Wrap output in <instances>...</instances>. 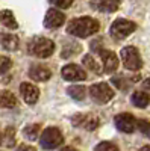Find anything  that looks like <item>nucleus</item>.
Here are the masks:
<instances>
[{
  "mask_svg": "<svg viewBox=\"0 0 150 151\" xmlns=\"http://www.w3.org/2000/svg\"><path fill=\"white\" fill-rule=\"evenodd\" d=\"M99 21L91 18V17H80V18H74L68 23L67 26V33L71 36H78V38H88L94 35L99 30Z\"/></svg>",
  "mask_w": 150,
  "mask_h": 151,
  "instance_id": "1",
  "label": "nucleus"
},
{
  "mask_svg": "<svg viewBox=\"0 0 150 151\" xmlns=\"http://www.w3.org/2000/svg\"><path fill=\"white\" fill-rule=\"evenodd\" d=\"M64 142V136L56 127H49L41 133L40 144L44 150H55Z\"/></svg>",
  "mask_w": 150,
  "mask_h": 151,
  "instance_id": "3",
  "label": "nucleus"
},
{
  "mask_svg": "<svg viewBox=\"0 0 150 151\" xmlns=\"http://www.w3.org/2000/svg\"><path fill=\"white\" fill-rule=\"evenodd\" d=\"M29 52L38 58H49L55 52V44L52 40L43 36H36L29 42Z\"/></svg>",
  "mask_w": 150,
  "mask_h": 151,
  "instance_id": "2",
  "label": "nucleus"
},
{
  "mask_svg": "<svg viewBox=\"0 0 150 151\" xmlns=\"http://www.w3.org/2000/svg\"><path fill=\"white\" fill-rule=\"evenodd\" d=\"M5 144H6V147H14L15 145V130L12 127H8L5 130Z\"/></svg>",
  "mask_w": 150,
  "mask_h": 151,
  "instance_id": "22",
  "label": "nucleus"
},
{
  "mask_svg": "<svg viewBox=\"0 0 150 151\" xmlns=\"http://www.w3.org/2000/svg\"><path fill=\"white\" fill-rule=\"evenodd\" d=\"M91 6L99 9L100 12H108V14H111V12L117 11L118 2H112V0H100V2H93Z\"/></svg>",
  "mask_w": 150,
  "mask_h": 151,
  "instance_id": "15",
  "label": "nucleus"
},
{
  "mask_svg": "<svg viewBox=\"0 0 150 151\" xmlns=\"http://www.w3.org/2000/svg\"><path fill=\"white\" fill-rule=\"evenodd\" d=\"M143 86L146 88V89H149V91H150V79H146V80L143 82Z\"/></svg>",
  "mask_w": 150,
  "mask_h": 151,
  "instance_id": "29",
  "label": "nucleus"
},
{
  "mask_svg": "<svg viewBox=\"0 0 150 151\" xmlns=\"http://www.w3.org/2000/svg\"><path fill=\"white\" fill-rule=\"evenodd\" d=\"M114 121H115L117 129L123 133H132L136 127V119L130 113H118L114 118Z\"/></svg>",
  "mask_w": 150,
  "mask_h": 151,
  "instance_id": "7",
  "label": "nucleus"
},
{
  "mask_svg": "<svg viewBox=\"0 0 150 151\" xmlns=\"http://www.w3.org/2000/svg\"><path fill=\"white\" fill-rule=\"evenodd\" d=\"M132 103L136 106V107H147L149 103H150V97L146 94V92H141V91H136L132 94Z\"/></svg>",
  "mask_w": 150,
  "mask_h": 151,
  "instance_id": "18",
  "label": "nucleus"
},
{
  "mask_svg": "<svg viewBox=\"0 0 150 151\" xmlns=\"http://www.w3.org/2000/svg\"><path fill=\"white\" fill-rule=\"evenodd\" d=\"M11 65H12L11 59L6 58V56H2V55H0V74L6 73V71L11 68Z\"/></svg>",
  "mask_w": 150,
  "mask_h": 151,
  "instance_id": "24",
  "label": "nucleus"
},
{
  "mask_svg": "<svg viewBox=\"0 0 150 151\" xmlns=\"http://www.w3.org/2000/svg\"><path fill=\"white\" fill-rule=\"evenodd\" d=\"M15 151H36L33 147H30V145H20Z\"/></svg>",
  "mask_w": 150,
  "mask_h": 151,
  "instance_id": "28",
  "label": "nucleus"
},
{
  "mask_svg": "<svg viewBox=\"0 0 150 151\" xmlns=\"http://www.w3.org/2000/svg\"><path fill=\"white\" fill-rule=\"evenodd\" d=\"M62 77L68 82H79L86 79V73L76 64H68L62 68Z\"/></svg>",
  "mask_w": 150,
  "mask_h": 151,
  "instance_id": "8",
  "label": "nucleus"
},
{
  "mask_svg": "<svg viewBox=\"0 0 150 151\" xmlns=\"http://www.w3.org/2000/svg\"><path fill=\"white\" fill-rule=\"evenodd\" d=\"M0 21L3 23V26H6L8 29H17L18 24L17 20L14 18V14L11 11H2L0 12Z\"/></svg>",
  "mask_w": 150,
  "mask_h": 151,
  "instance_id": "17",
  "label": "nucleus"
},
{
  "mask_svg": "<svg viewBox=\"0 0 150 151\" xmlns=\"http://www.w3.org/2000/svg\"><path fill=\"white\" fill-rule=\"evenodd\" d=\"M64 21H65V15L61 11L49 9L46 14V18H44V26L47 29H56V27H61L64 24Z\"/></svg>",
  "mask_w": 150,
  "mask_h": 151,
  "instance_id": "9",
  "label": "nucleus"
},
{
  "mask_svg": "<svg viewBox=\"0 0 150 151\" xmlns=\"http://www.w3.org/2000/svg\"><path fill=\"white\" fill-rule=\"evenodd\" d=\"M83 64H85V67L88 68V70H93L94 73H97V74H102L100 71V67H99V64L96 62V59L91 56V55H86V56H83Z\"/></svg>",
  "mask_w": 150,
  "mask_h": 151,
  "instance_id": "21",
  "label": "nucleus"
},
{
  "mask_svg": "<svg viewBox=\"0 0 150 151\" xmlns=\"http://www.w3.org/2000/svg\"><path fill=\"white\" fill-rule=\"evenodd\" d=\"M20 94L23 97V100L26 101L28 104H35L38 101V97H40V91L35 85H30V83H21L20 85Z\"/></svg>",
  "mask_w": 150,
  "mask_h": 151,
  "instance_id": "10",
  "label": "nucleus"
},
{
  "mask_svg": "<svg viewBox=\"0 0 150 151\" xmlns=\"http://www.w3.org/2000/svg\"><path fill=\"white\" fill-rule=\"evenodd\" d=\"M61 151H78V150H74V148H71V147H65V148H62Z\"/></svg>",
  "mask_w": 150,
  "mask_h": 151,
  "instance_id": "30",
  "label": "nucleus"
},
{
  "mask_svg": "<svg viewBox=\"0 0 150 151\" xmlns=\"http://www.w3.org/2000/svg\"><path fill=\"white\" fill-rule=\"evenodd\" d=\"M136 125H138L140 132H141L144 136L150 137V122H149V121H146V119H140V121H136Z\"/></svg>",
  "mask_w": 150,
  "mask_h": 151,
  "instance_id": "23",
  "label": "nucleus"
},
{
  "mask_svg": "<svg viewBox=\"0 0 150 151\" xmlns=\"http://www.w3.org/2000/svg\"><path fill=\"white\" fill-rule=\"evenodd\" d=\"M29 77L36 82H44L52 77V71L44 65H32L29 70Z\"/></svg>",
  "mask_w": 150,
  "mask_h": 151,
  "instance_id": "13",
  "label": "nucleus"
},
{
  "mask_svg": "<svg viewBox=\"0 0 150 151\" xmlns=\"http://www.w3.org/2000/svg\"><path fill=\"white\" fill-rule=\"evenodd\" d=\"M143 151H150V147H144V148H143Z\"/></svg>",
  "mask_w": 150,
  "mask_h": 151,
  "instance_id": "31",
  "label": "nucleus"
},
{
  "mask_svg": "<svg viewBox=\"0 0 150 151\" xmlns=\"http://www.w3.org/2000/svg\"><path fill=\"white\" fill-rule=\"evenodd\" d=\"M136 24L133 21L124 20V18H118L112 23L111 26V36L114 40H124L126 36H129L132 32H135Z\"/></svg>",
  "mask_w": 150,
  "mask_h": 151,
  "instance_id": "5",
  "label": "nucleus"
},
{
  "mask_svg": "<svg viewBox=\"0 0 150 151\" xmlns=\"http://www.w3.org/2000/svg\"><path fill=\"white\" fill-rule=\"evenodd\" d=\"M0 106L3 107H15L17 106V98L11 91H0Z\"/></svg>",
  "mask_w": 150,
  "mask_h": 151,
  "instance_id": "16",
  "label": "nucleus"
},
{
  "mask_svg": "<svg viewBox=\"0 0 150 151\" xmlns=\"http://www.w3.org/2000/svg\"><path fill=\"white\" fill-rule=\"evenodd\" d=\"M121 60H123V65L126 67L128 70L130 71H138L141 67H143V60H141V56L138 53L133 45H129V47H124L121 50Z\"/></svg>",
  "mask_w": 150,
  "mask_h": 151,
  "instance_id": "4",
  "label": "nucleus"
},
{
  "mask_svg": "<svg viewBox=\"0 0 150 151\" xmlns=\"http://www.w3.org/2000/svg\"><path fill=\"white\" fill-rule=\"evenodd\" d=\"M100 56H102V60H103V68L106 73H114L117 71L118 68V58L114 52L111 50H100Z\"/></svg>",
  "mask_w": 150,
  "mask_h": 151,
  "instance_id": "12",
  "label": "nucleus"
},
{
  "mask_svg": "<svg viewBox=\"0 0 150 151\" xmlns=\"http://www.w3.org/2000/svg\"><path fill=\"white\" fill-rule=\"evenodd\" d=\"M85 88L82 85H73L68 88V94L70 97H73L74 100H78V101H82V100L85 98Z\"/></svg>",
  "mask_w": 150,
  "mask_h": 151,
  "instance_id": "20",
  "label": "nucleus"
},
{
  "mask_svg": "<svg viewBox=\"0 0 150 151\" xmlns=\"http://www.w3.org/2000/svg\"><path fill=\"white\" fill-rule=\"evenodd\" d=\"M0 144H2V134H0Z\"/></svg>",
  "mask_w": 150,
  "mask_h": 151,
  "instance_id": "32",
  "label": "nucleus"
},
{
  "mask_svg": "<svg viewBox=\"0 0 150 151\" xmlns=\"http://www.w3.org/2000/svg\"><path fill=\"white\" fill-rule=\"evenodd\" d=\"M73 125L76 127H85L86 130H94L99 125V118L93 115H74L71 118Z\"/></svg>",
  "mask_w": 150,
  "mask_h": 151,
  "instance_id": "11",
  "label": "nucleus"
},
{
  "mask_svg": "<svg viewBox=\"0 0 150 151\" xmlns=\"http://www.w3.org/2000/svg\"><path fill=\"white\" fill-rule=\"evenodd\" d=\"M112 83H115V86L120 88V89H123V91H126L128 88L130 86L129 82H126L123 77H112Z\"/></svg>",
  "mask_w": 150,
  "mask_h": 151,
  "instance_id": "26",
  "label": "nucleus"
},
{
  "mask_svg": "<svg viewBox=\"0 0 150 151\" xmlns=\"http://www.w3.org/2000/svg\"><path fill=\"white\" fill-rule=\"evenodd\" d=\"M96 151H118V148L111 142H100L96 147Z\"/></svg>",
  "mask_w": 150,
  "mask_h": 151,
  "instance_id": "25",
  "label": "nucleus"
},
{
  "mask_svg": "<svg viewBox=\"0 0 150 151\" xmlns=\"http://www.w3.org/2000/svg\"><path fill=\"white\" fill-rule=\"evenodd\" d=\"M52 3H53L56 8H68V6H71L70 0H65V2H56V0H52Z\"/></svg>",
  "mask_w": 150,
  "mask_h": 151,
  "instance_id": "27",
  "label": "nucleus"
},
{
  "mask_svg": "<svg viewBox=\"0 0 150 151\" xmlns=\"http://www.w3.org/2000/svg\"><path fill=\"white\" fill-rule=\"evenodd\" d=\"M40 130H41V125H40V124H29V125H26V127L23 129V134H24V137H26V139L35 141L36 137H38Z\"/></svg>",
  "mask_w": 150,
  "mask_h": 151,
  "instance_id": "19",
  "label": "nucleus"
},
{
  "mask_svg": "<svg viewBox=\"0 0 150 151\" xmlns=\"http://www.w3.org/2000/svg\"><path fill=\"white\" fill-rule=\"evenodd\" d=\"M90 94H91V98L99 104H105V103L111 101L112 97H114L112 88L109 85H106V83H96V85H93L90 88Z\"/></svg>",
  "mask_w": 150,
  "mask_h": 151,
  "instance_id": "6",
  "label": "nucleus"
},
{
  "mask_svg": "<svg viewBox=\"0 0 150 151\" xmlns=\"http://www.w3.org/2000/svg\"><path fill=\"white\" fill-rule=\"evenodd\" d=\"M0 44L3 45V48L9 50V52H14L18 48L20 41L15 35H9V33H0Z\"/></svg>",
  "mask_w": 150,
  "mask_h": 151,
  "instance_id": "14",
  "label": "nucleus"
}]
</instances>
